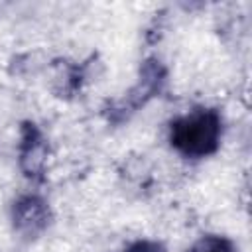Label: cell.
Returning <instances> with one entry per match:
<instances>
[{
    "label": "cell",
    "mask_w": 252,
    "mask_h": 252,
    "mask_svg": "<svg viewBox=\"0 0 252 252\" xmlns=\"http://www.w3.org/2000/svg\"><path fill=\"white\" fill-rule=\"evenodd\" d=\"M220 118L215 110L199 108L171 122V146L187 158H203L219 148Z\"/></svg>",
    "instance_id": "cell-1"
},
{
    "label": "cell",
    "mask_w": 252,
    "mask_h": 252,
    "mask_svg": "<svg viewBox=\"0 0 252 252\" xmlns=\"http://www.w3.org/2000/svg\"><path fill=\"white\" fill-rule=\"evenodd\" d=\"M47 219H49L47 207L37 197H24L14 207L16 228L20 232H24L26 236H33L39 230H43L47 224Z\"/></svg>",
    "instance_id": "cell-2"
},
{
    "label": "cell",
    "mask_w": 252,
    "mask_h": 252,
    "mask_svg": "<svg viewBox=\"0 0 252 252\" xmlns=\"http://www.w3.org/2000/svg\"><path fill=\"white\" fill-rule=\"evenodd\" d=\"M43 156H45V144L39 132L35 130L33 124L24 126V138H22V167L26 175H37L43 165Z\"/></svg>",
    "instance_id": "cell-3"
},
{
    "label": "cell",
    "mask_w": 252,
    "mask_h": 252,
    "mask_svg": "<svg viewBox=\"0 0 252 252\" xmlns=\"http://www.w3.org/2000/svg\"><path fill=\"white\" fill-rule=\"evenodd\" d=\"M189 252H232V244L222 236H203Z\"/></svg>",
    "instance_id": "cell-4"
},
{
    "label": "cell",
    "mask_w": 252,
    "mask_h": 252,
    "mask_svg": "<svg viewBox=\"0 0 252 252\" xmlns=\"http://www.w3.org/2000/svg\"><path fill=\"white\" fill-rule=\"evenodd\" d=\"M124 252H165V248L159 242H152V240H138L132 246H128Z\"/></svg>",
    "instance_id": "cell-5"
}]
</instances>
